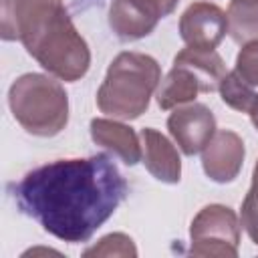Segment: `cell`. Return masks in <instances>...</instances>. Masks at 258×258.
Masks as SVG:
<instances>
[{"mask_svg": "<svg viewBox=\"0 0 258 258\" xmlns=\"http://www.w3.org/2000/svg\"><path fill=\"white\" fill-rule=\"evenodd\" d=\"M240 218L222 204L204 206L189 226V254L204 258H236L240 246Z\"/></svg>", "mask_w": 258, "mask_h": 258, "instance_id": "5", "label": "cell"}, {"mask_svg": "<svg viewBox=\"0 0 258 258\" xmlns=\"http://www.w3.org/2000/svg\"><path fill=\"white\" fill-rule=\"evenodd\" d=\"M127 191L123 173L105 153L48 161L10 185L18 210L67 244L89 242Z\"/></svg>", "mask_w": 258, "mask_h": 258, "instance_id": "1", "label": "cell"}, {"mask_svg": "<svg viewBox=\"0 0 258 258\" xmlns=\"http://www.w3.org/2000/svg\"><path fill=\"white\" fill-rule=\"evenodd\" d=\"M151 12H155L159 18H165V16H169L173 10H175V6H177V2L179 0H141Z\"/></svg>", "mask_w": 258, "mask_h": 258, "instance_id": "18", "label": "cell"}, {"mask_svg": "<svg viewBox=\"0 0 258 258\" xmlns=\"http://www.w3.org/2000/svg\"><path fill=\"white\" fill-rule=\"evenodd\" d=\"M161 83L159 62L145 52H119L97 91V107L111 119L133 121L149 109Z\"/></svg>", "mask_w": 258, "mask_h": 258, "instance_id": "3", "label": "cell"}, {"mask_svg": "<svg viewBox=\"0 0 258 258\" xmlns=\"http://www.w3.org/2000/svg\"><path fill=\"white\" fill-rule=\"evenodd\" d=\"M244 157L246 147L242 137L236 131L220 129L202 149V167L212 181L230 183L240 175Z\"/></svg>", "mask_w": 258, "mask_h": 258, "instance_id": "8", "label": "cell"}, {"mask_svg": "<svg viewBox=\"0 0 258 258\" xmlns=\"http://www.w3.org/2000/svg\"><path fill=\"white\" fill-rule=\"evenodd\" d=\"M91 139L107 149L113 157L121 159L125 165H135L141 161V137L133 127L125 125L119 119H103L97 117L89 125Z\"/></svg>", "mask_w": 258, "mask_h": 258, "instance_id": "10", "label": "cell"}, {"mask_svg": "<svg viewBox=\"0 0 258 258\" xmlns=\"http://www.w3.org/2000/svg\"><path fill=\"white\" fill-rule=\"evenodd\" d=\"M109 28L121 42L149 36L161 20L141 0H113L109 6Z\"/></svg>", "mask_w": 258, "mask_h": 258, "instance_id": "11", "label": "cell"}, {"mask_svg": "<svg viewBox=\"0 0 258 258\" xmlns=\"http://www.w3.org/2000/svg\"><path fill=\"white\" fill-rule=\"evenodd\" d=\"M204 93L200 79L183 64H173L165 79L159 83L155 99L161 111H171L175 107L194 103V99Z\"/></svg>", "mask_w": 258, "mask_h": 258, "instance_id": "12", "label": "cell"}, {"mask_svg": "<svg viewBox=\"0 0 258 258\" xmlns=\"http://www.w3.org/2000/svg\"><path fill=\"white\" fill-rule=\"evenodd\" d=\"M8 107L34 137H54L69 123V95L52 75H20L8 89Z\"/></svg>", "mask_w": 258, "mask_h": 258, "instance_id": "4", "label": "cell"}, {"mask_svg": "<svg viewBox=\"0 0 258 258\" xmlns=\"http://www.w3.org/2000/svg\"><path fill=\"white\" fill-rule=\"evenodd\" d=\"M173 64H183L187 67L202 83L204 93H214L218 91L226 71L224 58L216 52V48H191L185 46L173 56Z\"/></svg>", "mask_w": 258, "mask_h": 258, "instance_id": "13", "label": "cell"}, {"mask_svg": "<svg viewBox=\"0 0 258 258\" xmlns=\"http://www.w3.org/2000/svg\"><path fill=\"white\" fill-rule=\"evenodd\" d=\"M244 200H248V202L254 206V210L258 212V161L254 163V169H252V183H250V189H248V194H246Z\"/></svg>", "mask_w": 258, "mask_h": 258, "instance_id": "19", "label": "cell"}, {"mask_svg": "<svg viewBox=\"0 0 258 258\" xmlns=\"http://www.w3.org/2000/svg\"><path fill=\"white\" fill-rule=\"evenodd\" d=\"M85 258H97V256H121V258H135L137 256V248L133 244V240L123 234V232H113L103 236L95 246L87 248L83 252Z\"/></svg>", "mask_w": 258, "mask_h": 258, "instance_id": "16", "label": "cell"}, {"mask_svg": "<svg viewBox=\"0 0 258 258\" xmlns=\"http://www.w3.org/2000/svg\"><path fill=\"white\" fill-rule=\"evenodd\" d=\"M0 36L18 40L48 75L64 83L83 79L91 67L87 40L62 0H0Z\"/></svg>", "mask_w": 258, "mask_h": 258, "instance_id": "2", "label": "cell"}, {"mask_svg": "<svg viewBox=\"0 0 258 258\" xmlns=\"http://www.w3.org/2000/svg\"><path fill=\"white\" fill-rule=\"evenodd\" d=\"M218 91H220L222 101L238 113H250V109L258 97V89H254L250 83H246L236 71H230L224 75Z\"/></svg>", "mask_w": 258, "mask_h": 258, "instance_id": "15", "label": "cell"}, {"mask_svg": "<svg viewBox=\"0 0 258 258\" xmlns=\"http://www.w3.org/2000/svg\"><path fill=\"white\" fill-rule=\"evenodd\" d=\"M228 34L226 12L212 2H194L179 16V36L191 48H216Z\"/></svg>", "mask_w": 258, "mask_h": 258, "instance_id": "7", "label": "cell"}, {"mask_svg": "<svg viewBox=\"0 0 258 258\" xmlns=\"http://www.w3.org/2000/svg\"><path fill=\"white\" fill-rule=\"evenodd\" d=\"M167 131L183 155L202 153L216 133V117L204 103H187L175 107L167 117Z\"/></svg>", "mask_w": 258, "mask_h": 258, "instance_id": "6", "label": "cell"}, {"mask_svg": "<svg viewBox=\"0 0 258 258\" xmlns=\"http://www.w3.org/2000/svg\"><path fill=\"white\" fill-rule=\"evenodd\" d=\"M250 121H252V125H254V129L258 131V97H256V101H254V105H252V109H250Z\"/></svg>", "mask_w": 258, "mask_h": 258, "instance_id": "20", "label": "cell"}, {"mask_svg": "<svg viewBox=\"0 0 258 258\" xmlns=\"http://www.w3.org/2000/svg\"><path fill=\"white\" fill-rule=\"evenodd\" d=\"M141 163L161 183H179L181 159L175 145L157 129L143 127L141 133Z\"/></svg>", "mask_w": 258, "mask_h": 258, "instance_id": "9", "label": "cell"}, {"mask_svg": "<svg viewBox=\"0 0 258 258\" xmlns=\"http://www.w3.org/2000/svg\"><path fill=\"white\" fill-rule=\"evenodd\" d=\"M234 71L246 83H250L254 89H258V40L242 44V48H240V52L236 56Z\"/></svg>", "mask_w": 258, "mask_h": 258, "instance_id": "17", "label": "cell"}, {"mask_svg": "<svg viewBox=\"0 0 258 258\" xmlns=\"http://www.w3.org/2000/svg\"><path fill=\"white\" fill-rule=\"evenodd\" d=\"M228 34L236 44L258 40V0H230Z\"/></svg>", "mask_w": 258, "mask_h": 258, "instance_id": "14", "label": "cell"}]
</instances>
